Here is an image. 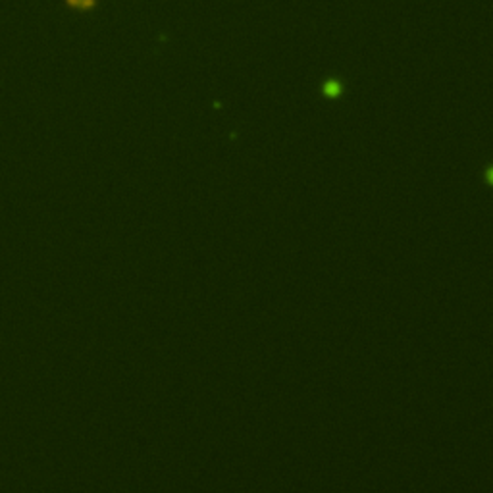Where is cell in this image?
<instances>
[{
  "label": "cell",
  "instance_id": "6da1fadb",
  "mask_svg": "<svg viewBox=\"0 0 493 493\" xmlns=\"http://www.w3.org/2000/svg\"><path fill=\"white\" fill-rule=\"evenodd\" d=\"M322 91H324V97H330V99H337L343 91V85L337 81V79H328L324 85H322Z\"/></svg>",
  "mask_w": 493,
  "mask_h": 493
},
{
  "label": "cell",
  "instance_id": "7a4b0ae2",
  "mask_svg": "<svg viewBox=\"0 0 493 493\" xmlns=\"http://www.w3.org/2000/svg\"><path fill=\"white\" fill-rule=\"evenodd\" d=\"M66 6L73 8V10H79V12H87L97 6V0H66Z\"/></svg>",
  "mask_w": 493,
  "mask_h": 493
}]
</instances>
